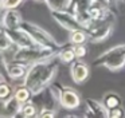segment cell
Returning a JSON list of instances; mask_svg holds the SVG:
<instances>
[{"label":"cell","mask_w":125,"mask_h":118,"mask_svg":"<svg viewBox=\"0 0 125 118\" xmlns=\"http://www.w3.org/2000/svg\"><path fill=\"white\" fill-rule=\"evenodd\" d=\"M85 103H86V107H89L97 115V118H109V110L105 107V105L102 102L93 99V98H86Z\"/></svg>","instance_id":"cell-12"},{"label":"cell","mask_w":125,"mask_h":118,"mask_svg":"<svg viewBox=\"0 0 125 118\" xmlns=\"http://www.w3.org/2000/svg\"><path fill=\"white\" fill-rule=\"evenodd\" d=\"M20 28L24 30V31L31 36V39H32L39 47L49 48V50H54V51H59L61 47H62V44L58 43L57 40H55V38L52 36L49 31H46L44 28H42L41 26L32 23V21L23 20Z\"/></svg>","instance_id":"cell-3"},{"label":"cell","mask_w":125,"mask_h":118,"mask_svg":"<svg viewBox=\"0 0 125 118\" xmlns=\"http://www.w3.org/2000/svg\"><path fill=\"white\" fill-rule=\"evenodd\" d=\"M34 118H38V117H34Z\"/></svg>","instance_id":"cell-34"},{"label":"cell","mask_w":125,"mask_h":118,"mask_svg":"<svg viewBox=\"0 0 125 118\" xmlns=\"http://www.w3.org/2000/svg\"><path fill=\"white\" fill-rule=\"evenodd\" d=\"M83 118H97V115H95L94 113L89 109V107H86L85 111H83Z\"/></svg>","instance_id":"cell-26"},{"label":"cell","mask_w":125,"mask_h":118,"mask_svg":"<svg viewBox=\"0 0 125 118\" xmlns=\"http://www.w3.org/2000/svg\"><path fill=\"white\" fill-rule=\"evenodd\" d=\"M7 36L12 42L14 47L16 48H27V47H36V43L31 39V36L22 28H15V30H4Z\"/></svg>","instance_id":"cell-8"},{"label":"cell","mask_w":125,"mask_h":118,"mask_svg":"<svg viewBox=\"0 0 125 118\" xmlns=\"http://www.w3.org/2000/svg\"><path fill=\"white\" fill-rule=\"evenodd\" d=\"M14 95V87L10 85L7 80H1L0 82V99L7 101Z\"/></svg>","instance_id":"cell-19"},{"label":"cell","mask_w":125,"mask_h":118,"mask_svg":"<svg viewBox=\"0 0 125 118\" xmlns=\"http://www.w3.org/2000/svg\"><path fill=\"white\" fill-rule=\"evenodd\" d=\"M51 18L69 32L77 31V30H85L83 26L75 18V15L70 11H51Z\"/></svg>","instance_id":"cell-6"},{"label":"cell","mask_w":125,"mask_h":118,"mask_svg":"<svg viewBox=\"0 0 125 118\" xmlns=\"http://www.w3.org/2000/svg\"><path fill=\"white\" fill-rule=\"evenodd\" d=\"M0 118H7L6 117V101L0 99Z\"/></svg>","instance_id":"cell-25"},{"label":"cell","mask_w":125,"mask_h":118,"mask_svg":"<svg viewBox=\"0 0 125 118\" xmlns=\"http://www.w3.org/2000/svg\"><path fill=\"white\" fill-rule=\"evenodd\" d=\"M57 115V111L54 110H49V109H41L39 110L38 118H55Z\"/></svg>","instance_id":"cell-24"},{"label":"cell","mask_w":125,"mask_h":118,"mask_svg":"<svg viewBox=\"0 0 125 118\" xmlns=\"http://www.w3.org/2000/svg\"><path fill=\"white\" fill-rule=\"evenodd\" d=\"M20 111H22L27 118H34V117H38V114H39V107L35 105V102L30 101V102H26V103L22 105V107H20Z\"/></svg>","instance_id":"cell-18"},{"label":"cell","mask_w":125,"mask_h":118,"mask_svg":"<svg viewBox=\"0 0 125 118\" xmlns=\"http://www.w3.org/2000/svg\"><path fill=\"white\" fill-rule=\"evenodd\" d=\"M26 0H4V10H16Z\"/></svg>","instance_id":"cell-22"},{"label":"cell","mask_w":125,"mask_h":118,"mask_svg":"<svg viewBox=\"0 0 125 118\" xmlns=\"http://www.w3.org/2000/svg\"><path fill=\"white\" fill-rule=\"evenodd\" d=\"M1 21H3L4 30H15L20 28L23 23L22 15L16 10H4L1 13Z\"/></svg>","instance_id":"cell-10"},{"label":"cell","mask_w":125,"mask_h":118,"mask_svg":"<svg viewBox=\"0 0 125 118\" xmlns=\"http://www.w3.org/2000/svg\"><path fill=\"white\" fill-rule=\"evenodd\" d=\"M101 102L105 105V107L109 110V111L113 110V109H116V107H118V106H122L121 97H120L117 93H114V91H108V93H105Z\"/></svg>","instance_id":"cell-14"},{"label":"cell","mask_w":125,"mask_h":118,"mask_svg":"<svg viewBox=\"0 0 125 118\" xmlns=\"http://www.w3.org/2000/svg\"><path fill=\"white\" fill-rule=\"evenodd\" d=\"M75 1H78V0H73V4H74V3H75Z\"/></svg>","instance_id":"cell-32"},{"label":"cell","mask_w":125,"mask_h":118,"mask_svg":"<svg viewBox=\"0 0 125 118\" xmlns=\"http://www.w3.org/2000/svg\"><path fill=\"white\" fill-rule=\"evenodd\" d=\"M117 1H125V0H117Z\"/></svg>","instance_id":"cell-33"},{"label":"cell","mask_w":125,"mask_h":118,"mask_svg":"<svg viewBox=\"0 0 125 118\" xmlns=\"http://www.w3.org/2000/svg\"><path fill=\"white\" fill-rule=\"evenodd\" d=\"M1 10H4V0H0V12Z\"/></svg>","instance_id":"cell-28"},{"label":"cell","mask_w":125,"mask_h":118,"mask_svg":"<svg viewBox=\"0 0 125 118\" xmlns=\"http://www.w3.org/2000/svg\"><path fill=\"white\" fill-rule=\"evenodd\" d=\"M50 11H69L73 5V0H46Z\"/></svg>","instance_id":"cell-16"},{"label":"cell","mask_w":125,"mask_h":118,"mask_svg":"<svg viewBox=\"0 0 125 118\" xmlns=\"http://www.w3.org/2000/svg\"><path fill=\"white\" fill-rule=\"evenodd\" d=\"M58 51L54 50H49V48H43V47H27V48H16V51L12 55V60L15 62H20V63H24L27 66L32 63L41 60H46L50 59L52 56H57Z\"/></svg>","instance_id":"cell-4"},{"label":"cell","mask_w":125,"mask_h":118,"mask_svg":"<svg viewBox=\"0 0 125 118\" xmlns=\"http://www.w3.org/2000/svg\"><path fill=\"white\" fill-rule=\"evenodd\" d=\"M57 56L62 63H70L71 64L77 59L75 52H74V46L71 44L70 42H69V44L67 43H66V44H62V47L58 51Z\"/></svg>","instance_id":"cell-13"},{"label":"cell","mask_w":125,"mask_h":118,"mask_svg":"<svg viewBox=\"0 0 125 118\" xmlns=\"http://www.w3.org/2000/svg\"><path fill=\"white\" fill-rule=\"evenodd\" d=\"M3 28V21H1V13H0V30Z\"/></svg>","instance_id":"cell-29"},{"label":"cell","mask_w":125,"mask_h":118,"mask_svg":"<svg viewBox=\"0 0 125 118\" xmlns=\"http://www.w3.org/2000/svg\"><path fill=\"white\" fill-rule=\"evenodd\" d=\"M1 80H6V78H4L3 75H0V82H1Z\"/></svg>","instance_id":"cell-31"},{"label":"cell","mask_w":125,"mask_h":118,"mask_svg":"<svg viewBox=\"0 0 125 118\" xmlns=\"http://www.w3.org/2000/svg\"><path fill=\"white\" fill-rule=\"evenodd\" d=\"M12 47H14L12 42L10 40V38L7 36L4 28H1L0 30V52H6V51L11 50Z\"/></svg>","instance_id":"cell-20"},{"label":"cell","mask_w":125,"mask_h":118,"mask_svg":"<svg viewBox=\"0 0 125 118\" xmlns=\"http://www.w3.org/2000/svg\"><path fill=\"white\" fill-rule=\"evenodd\" d=\"M65 118H78L75 114H67V115H65Z\"/></svg>","instance_id":"cell-27"},{"label":"cell","mask_w":125,"mask_h":118,"mask_svg":"<svg viewBox=\"0 0 125 118\" xmlns=\"http://www.w3.org/2000/svg\"><path fill=\"white\" fill-rule=\"evenodd\" d=\"M69 42L73 46L77 44H85L89 42V35H87L86 30H77V31H71L70 36H69Z\"/></svg>","instance_id":"cell-17"},{"label":"cell","mask_w":125,"mask_h":118,"mask_svg":"<svg viewBox=\"0 0 125 118\" xmlns=\"http://www.w3.org/2000/svg\"><path fill=\"white\" fill-rule=\"evenodd\" d=\"M55 87L58 88V94H59V103L62 107L69 110H74L77 107L81 106V97L79 94L74 90L73 87L69 86H62L59 83H55Z\"/></svg>","instance_id":"cell-5"},{"label":"cell","mask_w":125,"mask_h":118,"mask_svg":"<svg viewBox=\"0 0 125 118\" xmlns=\"http://www.w3.org/2000/svg\"><path fill=\"white\" fill-rule=\"evenodd\" d=\"M27 70H28V66L24 63L15 62V60L8 62V64H7V77L14 80L24 79L26 74H27Z\"/></svg>","instance_id":"cell-11"},{"label":"cell","mask_w":125,"mask_h":118,"mask_svg":"<svg viewBox=\"0 0 125 118\" xmlns=\"http://www.w3.org/2000/svg\"><path fill=\"white\" fill-rule=\"evenodd\" d=\"M113 32V23L112 21H102V23H94L90 27L87 35H89L90 43H102L108 39Z\"/></svg>","instance_id":"cell-7"},{"label":"cell","mask_w":125,"mask_h":118,"mask_svg":"<svg viewBox=\"0 0 125 118\" xmlns=\"http://www.w3.org/2000/svg\"><path fill=\"white\" fill-rule=\"evenodd\" d=\"M74 52H75L77 59H82L87 55V47L86 44H77L74 46Z\"/></svg>","instance_id":"cell-21"},{"label":"cell","mask_w":125,"mask_h":118,"mask_svg":"<svg viewBox=\"0 0 125 118\" xmlns=\"http://www.w3.org/2000/svg\"><path fill=\"white\" fill-rule=\"evenodd\" d=\"M59 59L52 56L46 60H41L28 66L23 83L31 90L32 95H36L54 82L59 70Z\"/></svg>","instance_id":"cell-1"},{"label":"cell","mask_w":125,"mask_h":118,"mask_svg":"<svg viewBox=\"0 0 125 118\" xmlns=\"http://www.w3.org/2000/svg\"><path fill=\"white\" fill-rule=\"evenodd\" d=\"M14 97L20 105H23V103L30 102L31 99H32V93H31V90L24 85V83H22V85L16 86V87L14 88Z\"/></svg>","instance_id":"cell-15"},{"label":"cell","mask_w":125,"mask_h":118,"mask_svg":"<svg viewBox=\"0 0 125 118\" xmlns=\"http://www.w3.org/2000/svg\"><path fill=\"white\" fill-rule=\"evenodd\" d=\"M94 66H102L112 72H117L125 67V44H118L106 50L93 62Z\"/></svg>","instance_id":"cell-2"},{"label":"cell","mask_w":125,"mask_h":118,"mask_svg":"<svg viewBox=\"0 0 125 118\" xmlns=\"http://www.w3.org/2000/svg\"><path fill=\"white\" fill-rule=\"evenodd\" d=\"M7 64H8V62H7L6 56L3 55V52H0V75H3L4 78L7 77Z\"/></svg>","instance_id":"cell-23"},{"label":"cell","mask_w":125,"mask_h":118,"mask_svg":"<svg viewBox=\"0 0 125 118\" xmlns=\"http://www.w3.org/2000/svg\"><path fill=\"white\" fill-rule=\"evenodd\" d=\"M34 1H38V3H46V0H34Z\"/></svg>","instance_id":"cell-30"},{"label":"cell","mask_w":125,"mask_h":118,"mask_svg":"<svg viewBox=\"0 0 125 118\" xmlns=\"http://www.w3.org/2000/svg\"><path fill=\"white\" fill-rule=\"evenodd\" d=\"M70 75H71V79L75 83H78V85L85 83L89 79V75H90L89 64L85 63L81 59H75L70 66Z\"/></svg>","instance_id":"cell-9"}]
</instances>
